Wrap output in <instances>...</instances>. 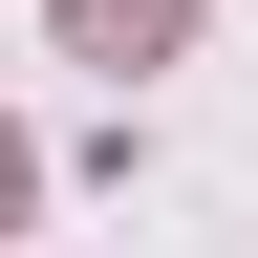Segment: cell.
I'll return each instance as SVG.
<instances>
[{"instance_id":"6da1fadb","label":"cell","mask_w":258,"mask_h":258,"mask_svg":"<svg viewBox=\"0 0 258 258\" xmlns=\"http://www.w3.org/2000/svg\"><path fill=\"white\" fill-rule=\"evenodd\" d=\"M172 43H194V0H64V64H108V86L172 64Z\"/></svg>"},{"instance_id":"7a4b0ae2","label":"cell","mask_w":258,"mask_h":258,"mask_svg":"<svg viewBox=\"0 0 258 258\" xmlns=\"http://www.w3.org/2000/svg\"><path fill=\"white\" fill-rule=\"evenodd\" d=\"M22 194H43V172H22V129H0V215H22Z\"/></svg>"}]
</instances>
